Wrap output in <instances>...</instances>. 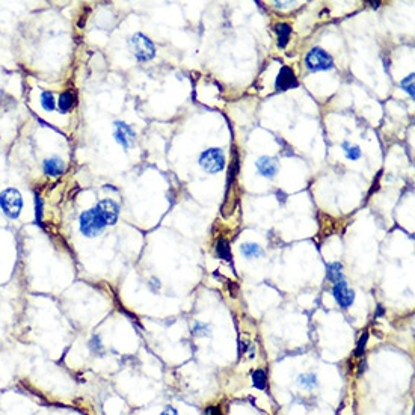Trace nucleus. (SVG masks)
Here are the masks:
<instances>
[{"label":"nucleus","instance_id":"f257e3e1","mask_svg":"<svg viewBox=\"0 0 415 415\" xmlns=\"http://www.w3.org/2000/svg\"><path fill=\"white\" fill-rule=\"evenodd\" d=\"M106 226L108 225L105 223L94 207L89 210H85L79 218V228L85 237H97L105 231Z\"/></svg>","mask_w":415,"mask_h":415},{"label":"nucleus","instance_id":"f03ea898","mask_svg":"<svg viewBox=\"0 0 415 415\" xmlns=\"http://www.w3.org/2000/svg\"><path fill=\"white\" fill-rule=\"evenodd\" d=\"M0 209L3 210V213L8 218L17 219L20 216V213H22V209H23L22 194L17 189H14V188L5 189L0 194Z\"/></svg>","mask_w":415,"mask_h":415},{"label":"nucleus","instance_id":"7ed1b4c3","mask_svg":"<svg viewBox=\"0 0 415 415\" xmlns=\"http://www.w3.org/2000/svg\"><path fill=\"white\" fill-rule=\"evenodd\" d=\"M130 49L133 52L135 57L138 59L139 62H147V60H151L154 56H156V46L154 43L145 36L143 33H135L132 38H130Z\"/></svg>","mask_w":415,"mask_h":415},{"label":"nucleus","instance_id":"20e7f679","mask_svg":"<svg viewBox=\"0 0 415 415\" xmlns=\"http://www.w3.org/2000/svg\"><path fill=\"white\" fill-rule=\"evenodd\" d=\"M199 165L209 174L221 172L225 168V154L221 148H209L199 156Z\"/></svg>","mask_w":415,"mask_h":415},{"label":"nucleus","instance_id":"39448f33","mask_svg":"<svg viewBox=\"0 0 415 415\" xmlns=\"http://www.w3.org/2000/svg\"><path fill=\"white\" fill-rule=\"evenodd\" d=\"M305 64L309 71H325V70H331L334 67L331 55L319 47H314L306 53Z\"/></svg>","mask_w":415,"mask_h":415},{"label":"nucleus","instance_id":"423d86ee","mask_svg":"<svg viewBox=\"0 0 415 415\" xmlns=\"http://www.w3.org/2000/svg\"><path fill=\"white\" fill-rule=\"evenodd\" d=\"M113 126H115V132H113L115 140H116L124 150L132 148V147L135 145V140H136V133H135V130L132 129V126H129V124L124 122V121H115Z\"/></svg>","mask_w":415,"mask_h":415},{"label":"nucleus","instance_id":"0eeeda50","mask_svg":"<svg viewBox=\"0 0 415 415\" xmlns=\"http://www.w3.org/2000/svg\"><path fill=\"white\" fill-rule=\"evenodd\" d=\"M332 295H334V299L337 301L338 306H341L343 309H347L355 302V292L347 287V282L344 279H341L332 285Z\"/></svg>","mask_w":415,"mask_h":415},{"label":"nucleus","instance_id":"6e6552de","mask_svg":"<svg viewBox=\"0 0 415 415\" xmlns=\"http://www.w3.org/2000/svg\"><path fill=\"white\" fill-rule=\"evenodd\" d=\"M97 210V213L101 216V219L105 221L106 225H115L119 216V205L113 201V199H101L97 202V205L94 207Z\"/></svg>","mask_w":415,"mask_h":415},{"label":"nucleus","instance_id":"1a4fd4ad","mask_svg":"<svg viewBox=\"0 0 415 415\" xmlns=\"http://www.w3.org/2000/svg\"><path fill=\"white\" fill-rule=\"evenodd\" d=\"M296 86H298V80H296L293 70L288 67H282L281 71L278 73L277 80H275V89L277 91H287V89L296 88Z\"/></svg>","mask_w":415,"mask_h":415},{"label":"nucleus","instance_id":"9d476101","mask_svg":"<svg viewBox=\"0 0 415 415\" xmlns=\"http://www.w3.org/2000/svg\"><path fill=\"white\" fill-rule=\"evenodd\" d=\"M255 166H257L258 172H260L263 177H266V178H274L278 171L277 159H275V157H269V156L260 157V159L257 160Z\"/></svg>","mask_w":415,"mask_h":415},{"label":"nucleus","instance_id":"9b49d317","mask_svg":"<svg viewBox=\"0 0 415 415\" xmlns=\"http://www.w3.org/2000/svg\"><path fill=\"white\" fill-rule=\"evenodd\" d=\"M43 169H44V174L46 175H50V177H59L64 174L65 171V162L57 157V156H53L50 159H46L44 163H43Z\"/></svg>","mask_w":415,"mask_h":415},{"label":"nucleus","instance_id":"f8f14e48","mask_svg":"<svg viewBox=\"0 0 415 415\" xmlns=\"http://www.w3.org/2000/svg\"><path fill=\"white\" fill-rule=\"evenodd\" d=\"M74 106V94L71 91H65L59 95V100H57V109L60 113H67L73 109Z\"/></svg>","mask_w":415,"mask_h":415},{"label":"nucleus","instance_id":"ddd939ff","mask_svg":"<svg viewBox=\"0 0 415 415\" xmlns=\"http://www.w3.org/2000/svg\"><path fill=\"white\" fill-rule=\"evenodd\" d=\"M275 32L278 35V46L281 49H284L288 43V38H290V33H292V28L287 25V23H279L275 26Z\"/></svg>","mask_w":415,"mask_h":415},{"label":"nucleus","instance_id":"4468645a","mask_svg":"<svg viewBox=\"0 0 415 415\" xmlns=\"http://www.w3.org/2000/svg\"><path fill=\"white\" fill-rule=\"evenodd\" d=\"M298 384L304 389H314V388L319 385V379L314 373H302L298 376Z\"/></svg>","mask_w":415,"mask_h":415},{"label":"nucleus","instance_id":"2eb2a0df","mask_svg":"<svg viewBox=\"0 0 415 415\" xmlns=\"http://www.w3.org/2000/svg\"><path fill=\"white\" fill-rule=\"evenodd\" d=\"M343 266L341 263H328L326 264V275H328V279L331 282H338L343 279V272H341Z\"/></svg>","mask_w":415,"mask_h":415},{"label":"nucleus","instance_id":"dca6fc26","mask_svg":"<svg viewBox=\"0 0 415 415\" xmlns=\"http://www.w3.org/2000/svg\"><path fill=\"white\" fill-rule=\"evenodd\" d=\"M240 252L246 258H258L263 255V249L260 248L257 243H243L240 246Z\"/></svg>","mask_w":415,"mask_h":415},{"label":"nucleus","instance_id":"f3484780","mask_svg":"<svg viewBox=\"0 0 415 415\" xmlns=\"http://www.w3.org/2000/svg\"><path fill=\"white\" fill-rule=\"evenodd\" d=\"M252 384L258 389H264L267 387V375L263 370H255L252 371Z\"/></svg>","mask_w":415,"mask_h":415},{"label":"nucleus","instance_id":"a211bd4d","mask_svg":"<svg viewBox=\"0 0 415 415\" xmlns=\"http://www.w3.org/2000/svg\"><path fill=\"white\" fill-rule=\"evenodd\" d=\"M41 106H43V109H44V111H47V112H50L55 109V97H53V94H52V92L44 91V92L41 94Z\"/></svg>","mask_w":415,"mask_h":415},{"label":"nucleus","instance_id":"6ab92c4d","mask_svg":"<svg viewBox=\"0 0 415 415\" xmlns=\"http://www.w3.org/2000/svg\"><path fill=\"white\" fill-rule=\"evenodd\" d=\"M216 252L219 255V258H223V260H231V251H230V245L225 239H221L218 243H216Z\"/></svg>","mask_w":415,"mask_h":415},{"label":"nucleus","instance_id":"aec40b11","mask_svg":"<svg viewBox=\"0 0 415 415\" xmlns=\"http://www.w3.org/2000/svg\"><path fill=\"white\" fill-rule=\"evenodd\" d=\"M343 150H344L346 157L349 160H358L361 157V150L360 147H357V145H349L347 142H344L343 143Z\"/></svg>","mask_w":415,"mask_h":415},{"label":"nucleus","instance_id":"412c9836","mask_svg":"<svg viewBox=\"0 0 415 415\" xmlns=\"http://www.w3.org/2000/svg\"><path fill=\"white\" fill-rule=\"evenodd\" d=\"M192 334L196 337H205L210 335V326L204 322H195L194 328H192Z\"/></svg>","mask_w":415,"mask_h":415},{"label":"nucleus","instance_id":"4be33fe9","mask_svg":"<svg viewBox=\"0 0 415 415\" xmlns=\"http://www.w3.org/2000/svg\"><path fill=\"white\" fill-rule=\"evenodd\" d=\"M89 347H91V350H92L94 354H97V355H101V354L105 352V346H103V343H101V340H100L98 335H94V337L91 338Z\"/></svg>","mask_w":415,"mask_h":415},{"label":"nucleus","instance_id":"5701e85b","mask_svg":"<svg viewBox=\"0 0 415 415\" xmlns=\"http://www.w3.org/2000/svg\"><path fill=\"white\" fill-rule=\"evenodd\" d=\"M414 77H415V76H414V73H412V74H409V76H408L406 79H403V80H402V83H400V86H402V88H403V89H405V91H406V92H408V94H409V95L412 97V98L415 97Z\"/></svg>","mask_w":415,"mask_h":415},{"label":"nucleus","instance_id":"b1692460","mask_svg":"<svg viewBox=\"0 0 415 415\" xmlns=\"http://www.w3.org/2000/svg\"><path fill=\"white\" fill-rule=\"evenodd\" d=\"M35 219L38 225H43V201L38 195H35Z\"/></svg>","mask_w":415,"mask_h":415},{"label":"nucleus","instance_id":"393cba45","mask_svg":"<svg viewBox=\"0 0 415 415\" xmlns=\"http://www.w3.org/2000/svg\"><path fill=\"white\" fill-rule=\"evenodd\" d=\"M367 340H368V332H364V334L360 337L358 344H357V350H355V355H357V357H361V355H362V352H364V349H365V346H367Z\"/></svg>","mask_w":415,"mask_h":415},{"label":"nucleus","instance_id":"a878e982","mask_svg":"<svg viewBox=\"0 0 415 415\" xmlns=\"http://www.w3.org/2000/svg\"><path fill=\"white\" fill-rule=\"evenodd\" d=\"M148 285H150V288H151L153 292L160 290V281H159V279H156V278H151V281L148 282Z\"/></svg>","mask_w":415,"mask_h":415},{"label":"nucleus","instance_id":"bb28decb","mask_svg":"<svg viewBox=\"0 0 415 415\" xmlns=\"http://www.w3.org/2000/svg\"><path fill=\"white\" fill-rule=\"evenodd\" d=\"M205 415H222V411L218 406H210V408H207Z\"/></svg>","mask_w":415,"mask_h":415},{"label":"nucleus","instance_id":"cd10ccee","mask_svg":"<svg viewBox=\"0 0 415 415\" xmlns=\"http://www.w3.org/2000/svg\"><path fill=\"white\" fill-rule=\"evenodd\" d=\"M160 415H178V412H177V409H175V408H172V406H166L165 409L160 412Z\"/></svg>","mask_w":415,"mask_h":415},{"label":"nucleus","instance_id":"c85d7f7f","mask_svg":"<svg viewBox=\"0 0 415 415\" xmlns=\"http://www.w3.org/2000/svg\"><path fill=\"white\" fill-rule=\"evenodd\" d=\"M364 370H365V362H364V364H361V365H360V373H362Z\"/></svg>","mask_w":415,"mask_h":415},{"label":"nucleus","instance_id":"c756f323","mask_svg":"<svg viewBox=\"0 0 415 415\" xmlns=\"http://www.w3.org/2000/svg\"><path fill=\"white\" fill-rule=\"evenodd\" d=\"M378 314H379V316H382V314H384V308H382V306H379V309H378Z\"/></svg>","mask_w":415,"mask_h":415}]
</instances>
